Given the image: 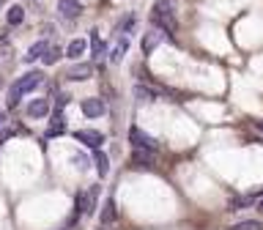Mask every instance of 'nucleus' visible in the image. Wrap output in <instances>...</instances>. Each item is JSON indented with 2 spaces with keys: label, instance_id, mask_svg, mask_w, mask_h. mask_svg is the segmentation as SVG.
<instances>
[{
  "label": "nucleus",
  "instance_id": "nucleus-24",
  "mask_svg": "<svg viewBox=\"0 0 263 230\" xmlns=\"http://www.w3.org/2000/svg\"><path fill=\"white\" fill-rule=\"evenodd\" d=\"M230 230H263V227H260V222H255V219H247V222H238V225H233Z\"/></svg>",
  "mask_w": 263,
  "mask_h": 230
},
{
  "label": "nucleus",
  "instance_id": "nucleus-10",
  "mask_svg": "<svg viewBox=\"0 0 263 230\" xmlns=\"http://www.w3.org/2000/svg\"><path fill=\"white\" fill-rule=\"evenodd\" d=\"M164 39V30L162 28H154V30H148L145 36H143V55H151L154 49H156V44Z\"/></svg>",
  "mask_w": 263,
  "mask_h": 230
},
{
  "label": "nucleus",
  "instance_id": "nucleus-22",
  "mask_svg": "<svg viewBox=\"0 0 263 230\" xmlns=\"http://www.w3.org/2000/svg\"><path fill=\"white\" fill-rule=\"evenodd\" d=\"M252 200H255L252 195H244V197H233V200H230V211H241V208H247V205H252Z\"/></svg>",
  "mask_w": 263,
  "mask_h": 230
},
{
  "label": "nucleus",
  "instance_id": "nucleus-11",
  "mask_svg": "<svg viewBox=\"0 0 263 230\" xmlns=\"http://www.w3.org/2000/svg\"><path fill=\"white\" fill-rule=\"evenodd\" d=\"M28 115L30 118H47L49 115V102L47 99H30L28 102Z\"/></svg>",
  "mask_w": 263,
  "mask_h": 230
},
{
  "label": "nucleus",
  "instance_id": "nucleus-2",
  "mask_svg": "<svg viewBox=\"0 0 263 230\" xmlns=\"http://www.w3.org/2000/svg\"><path fill=\"white\" fill-rule=\"evenodd\" d=\"M151 22L156 28H162L167 36H176L178 33V20H176V14H173L170 0H156L154 8H151Z\"/></svg>",
  "mask_w": 263,
  "mask_h": 230
},
{
  "label": "nucleus",
  "instance_id": "nucleus-23",
  "mask_svg": "<svg viewBox=\"0 0 263 230\" xmlns=\"http://www.w3.org/2000/svg\"><path fill=\"white\" fill-rule=\"evenodd\" d=\"M71 164H74L77 170H88V167H90V159H88L85 154H74V156H71Z\"/></svg>",
  "mask_w": 263,
  "mask_h": 230
},
{
  "label": "nucleus",
  "instance_id": "nucleus-16",
  "mask_svg": "<svg viewBox=\"0 0 263 230\" xmlns=\"http://www.w3.org/2000/svg\"><path fill=\"white\" fill-rule=\"evenodd\" d=\"M66 131V118H63V112L58 110L52 115V123H49V129H47V137H58V135H63Z\"/></svg>",
  "mask_w": 263,
  "mask_h": 230
},
{
  "label": "nucleus",
  "instance_id": "nucleus-3",
  "mask_svg": "<svg viewBox=\"0 0 263 230\" xmlns=\"http://www.w3.org/2000/svg\"><path fill=\"white\" fill-rule=\"evenodd\" d=\"M96 192H99V186H90L82 195H77V203H74V219L90 217V214H93V208H96Z\"/></svg>",
  "mask_w": 263,
  "mask_h": 230
},
{
  "label": "nucleus",
  "instance_id": "nucleus-13",
  "mask_svg": "<svg viewBox=\"0 0 263 230\" xmlns=\"http://www.w3.org/2000/svg\"><path fill=\"white\" fill-rule=\"evenodd\" d=\"M85 49H88V41L85 39H74L69 47H66V57L69 61H80L82 55H85Z\"/></svg>",
  "mask_w": 263,
  "mask_h": 230
},
{
  "label": "nucleus",
  "instance_id": "nucleus-8",
  "mask_svg": "<svg viewBox=\"0 0 263 230\" xmlns=\"http://www.w3.org/2000/svg\"><path fill=\"white\" fill-rule=\"evenodd\" d=\"M156 159V151L154 148H143V145H135V151H132V164H154Z\"/></svg>",
  "mask_w": 263,
  "mask_h": 230
},
{
  "label": "nucleus",
  "instance_id": "nucleus-14",
  "mask_svg": "<svg viewBox=\"0 0 263 230\" xmlns=\"http://www.w3.org/2000/svg\"><path fill=\"white\" fill-rule=\"evenodd\" d=\"M49 49V41L47 39H41V41H36L30 49H28V55H25V63H33V61H41V55H44Z\"/></svg>",
  "mask_w": 263,
  "mask_h": 230
},
{
  "label": "nucleus",
  "instance_id": "nucleus-15",
  "mask_svg": "<svg viewBox=\"0 0 263 230\" xmlns=\"http://www.w3.org/2000/svg\"><path fill=\"white\" fill-rule=\"evenodd\" d=\"M90 52H93V61H102V57L107 55V44L99 39L96 30H90Z\"/></svg>",
  "mask_w": 263,
  "mask_h": 230
},
{
  "label": "nucleus",
  "instance_id": "nucleus-26",
  "mask_svg": "<svg viewBox=\"0 0 263 230\" xmlns=\"http://www.w3.org/2000/svg\"><path fill=\"white\" fill-rule=\"evenodd\" d=\"M3 123H6V115H3V112H0V126H3Z\"/></svg>",
  "mask_w": 263,
  "mask_h": 230
},
{
  "label": "nucleus",
  "instance_id": "nucleus-21",
  "mask_svg": "<svg viewBox=\"0 0 263 230\" xmlns=\"http://www.w3.org/2000/svg\"><path fill=\"white\" fill-rule=\"evenodd\" d=\"M126 49H129V36H123L118 44H115V49L110 52V63H118L123 55H126Z\"/></svg>",
  "mask_w": 263,
  "mask_h": 230
},
{
  "label": "nucleus",
  "instance_id": "nucleus-20",
  "mask_svg": "<svg viewBox=\"0 0 263 230\" xmlns=\"http://www.w3.org/2000/svg\"><path fill=\"white\" fill-rule=\"evenodd\" d=\"M6 22L11 25V28L22 25V22H25V8H22V6H11V8L6 11Z\"/></svg>",
  "mask_w": 263,
  "mask_h": 230
},
{
  "label": "nucleus",
  "instance_id": "nucleus-6",
  "mask_svg": "<svg viewBox=\"0 0 263 230\" xmlns=\"http://www.w3.org/2000/svg\"><path fill=\"white\" fill-rule=\"evenodd\" d=\"M129 140H132V145L154 148V151H156V148H159V143H156V140H154L151 135H145V131L140 129V126H132V129H129Z\"/></svg>",
  "mask_w": 263,
  "mask_h": 230
},
{
  "label": "nucleus",
  "instance_id": "nucleus-9",
  "mask_svg": "<svg viewBox=\"0 0 263 230\" xmlns=\"http://www.w3.org/2000/svg\"><path fill=\"white\" fill-rule=\"evenodd\" d=\"M58 11H61L63 20H77L82 14V6H80V0H61V3H58Z\"/></svg>",
  "mask_w": 263,
  "mask_h": 230
},
{
  "label": "nucleus",
  "instance_id": "nucleus-1",
  "mask_svg": "<svg viewBox=\"0 0 263 230\" xmlns=\"http://www.w3.org/2000/svg\"><path fill=\"white\" fill-rule=\"evenodd\" d=\"M41 82H44V71H28V74H22V77L16 80L11 88H8V99H6V104L14 110V107L20 104V99H22L25 93H33V90H36V88L41 85Z\"/></svg>",
  "mask_w": 263,
  "mask_h": 230
},
{
  "label": "nucleus",
  "instance_id": "nucleus-25",
  "mask_svg": "<svg viewBox=\"0 0 263 230\" xmlns=\"http://www.w3.org/2000/svg\"><path fill=\"white\" fill-rule=\"evenodd\" d=\"M255 129H258V131H263V121H255Z\"/></svg>",
  "mask_w": 263,
  "mask_h": 230
},
{
  "label": "nucleus",
  "instance_id": "nucleus-27",
  "mask_svg": "<svg viewBox=\"0 0 263 230\" xmlns=\"http://www.w3.org/2000/svg\"><path fill=\"white\" fill-rule=\"evenodd\" d=\"M258 211H263V200H260V203H258Z\"/></svg>",
  "mask_w": 263,
  "mask_h": 230
},
{
  "label": "nucleus",
  "instance_id": "nucleus-17",
  "mask_svg": "<svg viewBox=\"0 0 263 230\" xmlns=\"http://www.w3.org/2000/svg\"><path fill=\"white\" fill-rule=\"evenodd\" d=\"M93 167L99 172V178H104L107 172H110V159H107V154L99 151V148H96V154H93Z\"/></svg>",
  "mask_w": 263,
  "mask_h": 230
},
{
  "label": "nucleus",
  "instance_id": "nucleus-5",
  "mask_svg": "<svg viewBox=\"0 0 263 230\" xmlns=\"http://www.w3.org/2000/svg\"><path fill=\"white\" fill-rule=\"evenodd\" d=\"M80 110H82V115H85V118H102V115L107 112V107H104L102 99L93 96V99H82Z\"/></svg>",
  "mask_w": 263,
  "mask_h": 230
},
{
  "label": "nucleus",
  "instance_id": "nucleus-7",
  "mask_svg": "<svg viewBox=\"0 0 263 230\" xmlns=\"http://www.w3.org/2000/svg\"><path fill=\"white\" fill-rule=\"evenodd\" d=\"M66 77L74 80V82H85V80L93 77V66H90V63H74L71 69L66 71Z\"/></svg>",
  "mask_w": 263,
  "mask_h": 230
},
{
  "label": "nucleus",
  "instance_id": "nucleus-4",
  "mask_svg": "<svg viewBox=\"0 0 263 230\" xmlns=\"http://www.w3.org/2000/svg\"><path fill=\"white\" fill-rule=\"evenodd\" d=\"M74 140L82 143V145H88V148H102L104 135H102V131H96V129H77V131H74Z\"/></svg>",
  "mask_w": 263,
  "mask_h": 230
},
{
  "label": "nucleus",
  "instance_id": "nucleus-12",
  "mask_svg": "<svg viewBox=\"0 0 263 230\" xmlns=\"http://www.w3.org/2000/svg\"><path fill=\"white\" fill-rule=\"evenodd\" d=\"M132 93H135V99L140 104H151V102H156V99H159V93H156V90H151L148 85H135V90H132Z\"/></svg>",
  "mask_w": 263,
  "mask_h": 230
},
{
  "label": "nucleus",
  "instance_id": "nucleus-19",
  "mask_svg": "<svg viewBox=\"0 0 263 230\" xmlns=\"http://www.w3.org/2000/svg\"><path fill=\"white\" fill-rule=\"evenodd\" d=\"M63 55H66V49H61V47H52V44H49V49H47L44 55H41V63H44V66H55V63L61 61Z\"/></svg>",
  "mask_w": 263,
  "mask_h": 230
},
{
  "label": "nucleus",
  "instance_id": "nucleus-18",
  "mask_svg": "<svg viewBox=\"0 0 263 230\" xmlns=\"http://www.w3.org/2000/svg\"><path fill=\"white\" fill-rule=\"evenodd\" d=\"M115 214H118V211H115V200H112V197H107L104 205H102V217H99V222H102V225H112Z\"/></svg>",
  "mask_w": 263,
  "mask_h": 230
}]
</instances>
